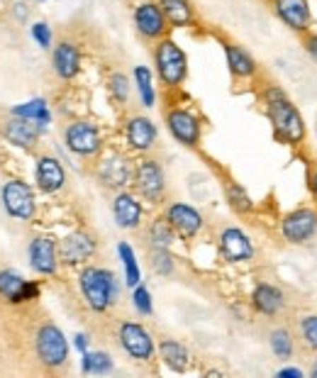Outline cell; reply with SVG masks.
<instances>
[{
	"mask_svg": "<svg viewBox=\"0 0 317 378\" xmlns=\"http://www.w3.org/2000/svg\"><path fill=\"white\" fill-rule=\"evenodd\" d=\"M251 303H254V308L259 310L261 315L276 317L278 312L283 310V305H286V298H283L281 290L276 286H271V283H259V286L254 288V293H251Z\"/></svg>",
	"mask_w": 317,
	"mask_h": 378,
	"instance_id": "obj_25",
	"label": "cell"
},
{
	"mask_svg": "<svg viewBox=\"0 0 317 378\" xmlns=\"http://www.w3.org/2000/svg\"><path fill=\"white\" fill-rule=\"evenodd\" d=\"M158 354H161L163 364H166L171 371H185L188 369L190 354L181 342H176V339H163V342L158 344Z\"/></svg>",
	"mask_w": 317,
	"mask_h": 378,
	"instance_id": "obj_27",
	"label": "cell"
},
{
	"mask_svg": "<svg viewBox=\"0 0 317 378\" xmlns=\"http://www.w3.org/2000/svg\"><path fill=\"white\" fill-rule=\"evenodd\" d=\"M76 349H79L81 354L88 352V337H86V334H76Z\"/></svg>",
	"mask_w": 317,
	"mask_h": 378,
	"instance_id": "obj_41",
	"label": "cell"
},
{
	"mask_svg": "<svg viewBox=\"0 0 317 378\" xmlns=\"http://www.w3.org/2000/svg\"><path fill=\"white\" fill-rule=\"evenodd\" d=\"M134 190L142 195L146 202H158L163 198L166 190V178H163V168L156 159H144L137 164L134 176H132Z\"/></svg>",
	"mask_w": 317,
	"mask_h": 378,
	"instance_id": "obj_4",
	"label": "cell"
},
{
	"mask_svg": "<svg viewBox=\"0 0 317 378\" xmlns=\"http://www.w3.org/2000/svg\"><path fill=\"white\" fill-rule=\"evenodd\" d=\"M303 45H305V52H308L310 57L317 62V35H305Z\"/></svg>",
	"mask_w": 317,
	"mask_h": 378,
	"instance_id": "obj_40",
	"label": "cell"
},
{
	"mask_svg": "<svg viewBox=\"0 0 317 378\" xmlns=\"http://www.w3.org/2000/svg\"><path fill=\"white\" fill-rule=\"evenodd\" d=\"M134 27L144 40H163L168 32V20L154 3H139L134 8Z\"/></svg>",
	"mask_w": 317,
	"mask_h": 378,
	"instance_id": "obj_9",
	"label": "cell"
},
{
	"mask_svg": "<svg viewBox=\"0 0 317 378\" xmlns=\"http://www.w3.org/2000/svg\"><path fill=\"white\" fill-rule=\"evenodd\" d=\"M117 254H120V259H122V264H125V283H127L129 288L139 286V266H137L132 246H129L127 242H120Z\"/></svg>",
	"mask_w": 317,
	"mask_h": 378,
	"instance_id": "obj_32",
	"label": "cell"
},
{
	"mask_svg": "<svg viewBox=\"0 0 317 378\" xmlns=\"http://www.w3.org/2000/svg\"><path fill=\"white\" fill-rule=\"evenodd\" d=\"M67 147L79 156H96L103 147L100 132H98L96 125L86 122V120L71 122L67 130Z\"/></svg>",
	"mask_w": 317,
	"mask_h": 378,
	"instance_id": "obj_10",
	"label": "cell"
},
{
	"mask_svg": "<svg viewBox=\"0 0 317 378\" xmlns=\"http://www.w3.org/2000/svg\"><path fill=\"white\" fill-rule=\"evenodd\" d=\"M225 57H227L229 74H232L234 79H254L256 71H259V67H256V62H254V57H251L247 49L239 47V45H232V42H227V45H225Z\"/></svg>",
	"mask_w": 317,
	"mask_h": 378,
	"instance_id": "obj_24",
	"label": "cell"
},
{
	"mask_svg": "<svg viewBox=\"0 0 317 378\" xmlns=\"http://www.w3.org/2000/svg\"><path fill=\"white\" fill-rule=\"evenodd\" d=\"M278 376H281V378H288V376L300 378V376H303V371H300V369H283V371H278Z\"/></svg>",
	"mask_w": 317,
	"mask_h": 378,
	"instance_id": "obj_42",
	"label": "cell"
},
{
	"mask_svg": "<svg viewBox=\"0 0 317 378\" xmlns=\"http://www.w3.org/2000/svg\"><path fill=\"white\" fill-rule=\"evenodd\" d=\"M13 115L25 118V120H32V122H37V127H40V130H45L47 125L52 122V115H49V108H47V103L42 101V98H35V101L23 103V105L13 108Z\"/></svg>",
	"mask_w": 317,
	"mask_h": 378,
	"instance_id": "obj_28",
	"label": "cell"
},
{
	"mask_svg": "<svg viewBox=\"0 0 317 378\" xmlns=\"http://www.w3.org/2000/svg\"><path fill=\"white\" fill-rule=\"evenodd\" d=\"M156 5L166 15L168 25L173 27H188L195 18V10L190 0H156Z\"/></svg>",
	"mask_w": 317,
	"mask_h": 378,
	"instance_id": "obj_26",
	"label": "cell"
},
{
	"mask_svg": "<svg viewBox=\"0 0 317 378\" xmlns=\"http://www.w3.org/2000/svg\"><path fill=\"white\" fill-rule=\"evenodd\" d=\"M310 374H313V378H317V361L313 364V369H310Z\"/></svg>",
	"mask_w": 317,
	"mask_h": 378,
	"instance_id": "obj_44",
	"label": "cell"
},
{
	"mask_svg": "<svg viewBox=\"0 0 317 378\" xmlns=\"http://www.w3.org/2000/svg\"><path fill=\"white\" fill-rule=\"evenodd\" d=\"M132 176H134L132 164L127 161V156L117 154V151L100 159V164H98V178H100V183L105 188H115V190L125 188L132 181Z\"/></svg>",
	"mask_w": 317,
	"mask_h": 378,
	"instance_id": "obj_11",
	"label": "cell"
},
{
	"mask_svg": "<svg viewBox=\"0 0 317 378\" xmlns=\"http://www.w3.org/2000/svg\"><path fill=\"white\" fill-rule=\"evenodd\" d=\"M40 132L42 130L37 127V122L18 118V115H15L10 122H5V137H8V142H13L15 147H20V149H32Z\"/></svg>",
	"mask_w": 317,
	"mask_h": 378,
	"instance_id": "obj_23",
	"label": "cell"
},
{
	"mask_svg": "<svg viewBox=\"0 0 317 378\" xmlns=\"http://www.w3.org/2000/svg\"><path fill=\"white\" fill-rule=\"evenodd\" d=\"M125 132H127L129 149H134V151H149L156 142L154 122H151L149 118H144V115H134V118H129Z\"/></svg>",
	"mask_w": 317,
	"mask_h": 378,
	"instance_id": "obj_20",
	"label": "cell"
},
{
	"mask_svg": "<svg viewBox=\"0 0 317 378\" xmlns=\"http://www.w3.org/2000/svg\"><path fill=\"white\" fill-rule=\"evenodd\" d=\"M83 371L86 374H110L113 371V359L105 352H83Z\"/></svg>",
	"mask_w": 317,
	"mask_h": 378,
	"instance_id": "obj_33",
	"label": "cell"
},
{
	"mask_svg": "<svg viewBox=\"0 0 317 378\" xmlns=\"http://www.w3.org/2000/svg\"><path fill=\"white\" fill-rule=\"evenodd\" d=\"M30 264L37 273H45V276H52L57 273L59 266V246L54 244V239L49 237H37L35 242L30 244Z\"/></svg>",
	"mask_w": 317,
	"mask_h": 378,
	"instance_id": "obj_18",
	"label": "cell"
},
{
	"mask_svg": "<svg viewBox=\"0 0 317 378\" xmlns=\"http://www.w3.org/2000/svg\"><path fill=\"white\" fill-rule=\"evenodd\" d=\"M220 251L229 264H242L254 256V244L239 227H227L220 234Z\"/></svg>",
	"mask_w": 317,
	"mask_h": 378,
	"instance_id": "obj_16",
	"label": "cell"
},
{
	"mask_svg": "<svg viewBox=\"0 0 317 378\" xmlns=\"http://www.w3.org/2000/svg\"><path fill=\"white\" fill-rule=\"evenodd\" d=\"M173 229H171V224H168L166 217H158V220L151 222V227H149V239H151V244L154 246H161V249H168L173 242Z\"/></svg>",
	"mask_w": 317,
	"mask_h": 378,
	"instance_id": "obj_34",
	"label": "cell"
},
{
	"mask_svg": "<svg viewBox=\"0 0 317 378\" xmlns=\"http://www.w3.org/2000/svg\"><path fill=\"white\" fill-rule=\"evenodd\" d=\"M108 88H110V96L115 103H120V105H125L129 98V79L125 74H120V71H115V74L108 79Z\"/></svg>",
	"mask_w": 317,
	"mask_h": 378,
	"instance_id": "obj_35",
	"label": "cell"
},
{
	"mask_svg": "<svg viewBox=\"0 0 317 378\" xmlns=\"http://www.w3.org/2000/svg\"><path fill=\"white\" fill-rule=\"evenodd\" d=\"M269 344H271V352L278 356V359L288 361L295 354V339L293 332L286 330V327H278L269 334Z\"/></svg>",
	"mask_w": 317,
	"mask_h": 378,
	"instance_id": "obj_29",
	"label": "cell"
},
{
	"mask_svg": "<svg viewBox=\"0 0 317 378\" xmlns=\"http://www.w3.org/2000/svg\"><path fill=\"white\" fill-rule=\"evenodd\" d=\"M166 220L171 224V229L183 239H193L195 234L203 229V217L195 207L185 205V202H173L166 210Z\"/></svg>",
	"mask_w": 317,
	"mask_h": 378,
	"instance_id": "obj_15",
	"label": "cell"
},
{
	"mask_svg": "<svg viewBox=\"0 0 317 378\" xmlns=\"http://www.w3.org/2000/svg\"><path fill=\"white\" fill-rule=\"evenodd\" d=\"M37 183H40V188L45 190V193H57V190H62L64 183H67L64 166L54 156H42L40 164H37Z\"/></svg>",
	"mask_w": 317,
	"mask_h": 378,
	"instance_id": "obj_22",
	"label": "cell"
},
{
	"mask_svg": "<svg viewBox=\"0 0 317 378\" xmlns=\"http://www.w3.org/2000/svg\"><path fill=\"white\" fill-rule=\"evenodd\" d=\"M117 339L122 349L137 361H149L154 356V339L151 334L137 322H122L117 332Z\"/></svg>",
	"mask_w": 317,
	"mask_h": 378,
	"instance_id": "obj_8",
	"label": "cell"
},
{
	"mask_svg": "<svg viewBox=\"0 0 317 378\" xmlns=\"http://www.w3.org/2000/svg\"><path fill=\"white\" fill-rule=\"evenodd\" d=\"M81 293L93 312H105L117 300V278L108 268L86 266L81 273Z\"/></svg>",
	"mask_w": 317,
	"mask_h": 378,
	"instance_id": "obj_2",
	"label": "cell"
},
{
	"mask_svg": "<svg viewBox=\"0 0 317 378\" xmlns=\"http://www.w3.org/2000/svg\"><path fill=\"white\" fill-rule=\"evenodd\" d=\"M227 200L237 212H249L251 210V198L244 193V188L239 183H229L227 185Z\"/></svg>",
	"mask_w": 317,
	"mask_h": 378,
	"instance_id": "obj_37",
	"label": "cell"
},
{
	"mask_svg": "<svg viewBox=\"0 0 317 378\" xmlns=\"http://www.w3.org/2000/svg\"><path fill=\"white\" fill-rule=\"evenodd\" d=\"M132 300H134V308L142 312V315H151V295L149 290L144 286H134V293H132Z\"/></svg>",
	"mask_w": 317,
	"mask_h": 378,
	"instance_id": "obj_38",
	"label": "cell"
},
{
	"mask_svg": "<svg viewBox=\"0 0 317 378\" xmlns=\"http://www.w3.org/2000/svg\"><path fill=\"white\" fill-rule=\"evenodd\" d=\"M308 181H310V190H313V198L317 200V171H313L308 176Z\"/></svg>",
	"mask_w": 317,
	"mask_h": 378,
	"instance_id": "obj_43",
	"label": "cell"
},
{
	"mask_svg": "<svg viewBox=\"0 0 317 378\" xmlns=\"http://www.w3.org/2000/svg\"><path fill=\"white\" fill-rule=\"evenodd\" d=\"M37 354L49 369H59L69 359V344L57 325H42L37 332Z\"/></svg>",
	"mask_w": 317,
	"mask_h": 378,
	"instance_id": "obj_5",
	"label": "cell"
},
{
	"mask_svg": "<svg viewBox=\"0 0 317 378\" xmlns=\"http://www.w3.org/2000/svg\"><path fill=\"white\" fill-rule=\"evenodd\" d=\"M149 264L158 276H171L173 273V256L168 254V249H161V246H154V249H151Z\"/></svg>",
	"mask_w": 317,
	"mask_h": 378,
	"instance_id": "obj_36",
	"label": "cell"
},
{
	"mask_svg": "<svg viewBox=\"0 0 317 378\" xmlns=\"http://www.w3.org/2000/svg\"><path fill=\"white\" fill-rule=\"evenodd\" d=\"M273 13L288 30L308 35L310 30V0H273Z\"/></svg>",
	"mask_w": 317,
	"mask_h": 378,
	"instance_id": "obj_12",
	"label": "cell"
},
{
	"mask_svg": "<svg viewBox=\"0 0 317 378\" xmlns=\"http://www.w3.org/2000/svg\"><path fill=\"white\" fill-rule=\"evenodd\" d=\"M32 37H35V42L42 49L52 47V30H49L47 23H35V25H32Z\"/></svg>",
	"mask_w": 317,
	"mask_h": 378,
	"instance_id": "obj_39",
	"label": "cell"
},
{
	"mask_svg": "<svg viewBox=\"0 0 317 378\" xmlns=\"http://www.w3.org/2000/svg\"><path fill=\"white\" fill-rule=\"evenodd\" d=\"M134 81H137V88H139L142 105L154 108L156 93H154V79H151V71L146 67H137L134 69Z\"/></svg>",
	"mask_w": 317,
	"mask_h": 378,
	"instance_id": "obj_31",
	"label": "cell"
},
{
	"mask_svg": "<svg viewBox=\"0 0 317 378\" xmlns=\"http://www.w3.org/2000/svg\"><path fill=\"white\" fill-rule=\"evenodd\" d=\"M93 254H96V239L88 232H81V229L79 232H71L59 244V259L69 266L86 264Z\"/></svg>",
	"mask_w": 317,
	"mask_h": 378,
	"instance_id": "obj_14",
	"label": "cell"
},
{
	"mask_svg": "<svg viewBox=\"0 0 317 378\" xmlns=\"http://www.w3.org/2000/svg\"><path fill=\"white\" fill-rule=\"evenodd\" d=\"M264 105L278 139L286 142V144H303L305 122L300 118L298 108L293 105V101L286 96V91L278 88V86H269L264 91Z\"/></svg>",
	"mask_w": 317,
	"mask_h": 378,
	"instance_id": "obj_1",
	"label": "cell"
},
{
	"mask_svg": "<svg viewBox=\"0 0 317 378\" xmlns=\"http://www.w3.org/2000/svg\"><path fill=\"white\" fill-rule=\"evenodd\" d=\"M154 64H156V74L161 79L163 86L168 88H178L188 76V57L181 47L173 40L163 37L158 40V45L154 49Z\"/></svg>",
	"mask_w": 317,
	"mask_h": 378,
	"instance_id": "obj_3",
	"label": "cell"
},
{
	"mask_svg": "<svg viewBox=\"0 0 317 378\" xmlns=\"http://www.w3.org/2000/svg\"><path fill=\"white\" fill-rule=\"evenodd\" d=\"M166 125L168 132L173 134V139L181 142L183 147H198L200 142V120L188 110H168L166 113Z\"/></svg>",
	"mask_w": 317,
	"mask_h": 378,
	"instance_id": "obj_13",
	"label": "cell"
},
{
	"mask_svg": "<svg viewBox=\"0 0 317 378\" xmlns=\"http://www.w3.org/2000/svg\"><path fill=\"white\" fill-rule=\"evenodd\" d=\"M298 339L305 352L317 354V315H303L298 320Z\"/></svg>",
	"mask_w": 317,
	"mask_h": 378,
	"instance_id": "obj_30",
	"label": "cell"
},
{
	"mask_svg": "<svg viewBox=\"0 0 317 378\" xmlns=\"http://www.w3.org/2000/svg\"><path fill=\"white\" fill-rule=\"evenodd\" d=\"M3 205L18 220H32L35 217V193L23 181H8L3 185Z\"/></svg>",
	"mask_w": 317,
	"mask_h": 378,
	"instance_id": "obj_7",
	"label": "cell"
},
{
	"mask_svg": "<svg viewBox=\"0 0 317 378\" xmlns=\"http://www.w3.org/2000/svg\"><path fill=\"white\" fill-rule=\"evenodd\" d=\"M52 64L59 79H64V81L76 79L81 71V49L76 47L74 42H59V45L54 47Z\"/></svg>",
	"mask_w": 317,
	"mask_h": 378,
	"instance_id": "obj_21",
	"label": "cell"
},
{
	"mask_svg": "<svg viewBox=\"0 0 317 378\" xmlns=\"http://www.w3.org/2000/svg\"><path fill=\"white\" fill-rule=\"evenodd\" d=\"M281 234L291 244H305L317 234V210L315 207H298L281 220Z\"/></svg>",
	"mask_w": 317,
	"mask_h": 378,
	"instance_id": "obj_6",
	"label": "cell"
},
{
	"mask_svg": "<svg viewBox=\"0 0 317 378\" xmlns=\"http://www.w3.org/2000/svg\"><path fill=\"white\" fill-rule=\"evenodd\" d=\"M37 295H40L37 283L25 281L15 271H0V298L10 303H27V300H37Z\"/></svg>",
	"mask_w": 317,
	"mask_h": 378,
	"instance_id": "obj_17",
	"label": "cell"
},
{
	"mask_svg": "<svg viewBox=\"0 0 317 378\" xmlns=\"http://www.w3.org/2000/svg\"><path fill=\"white\" fill-rule=\"evenodd\" d=\"M113 215H115V222H117L120 227L137 229L142 224V215H144V210H142V202L137 200L132 193L120 190L113 200Z\"/></svg>",
	"mask_w": 317,
	"mask_h": 378,
	"instance_id": "obj_19",
	"label": "cell"
}]
</instances>
